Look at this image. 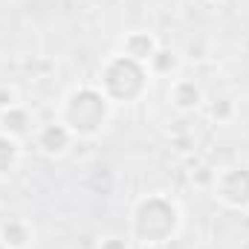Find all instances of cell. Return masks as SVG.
<instances>
[{
  "mask_svg": "<svg viewBox=\"0 0 249 249\" xmlns=\"http://www.w3.org/2000/svg\"><path fill=\"white\" fill-rule=\"evenodd\" d=\"M151 81H154V75H151L148 64L136 61L124 53L105 55V61L99 64V72H96V87L105 93V99L113 107L142 102L151 90Z\"/></svg>",
  "mask_w": 249,
  "mask_h": 249,
  "instance_id": "2",
  "label": "cell"
},
{
  "mask_svg": "<svg viewBox=\"0 0 249 249\" xmlns=\"http://www.w3.org/2000/svg\"><path fill=\"white\" fill-rule=\"evenodd\" d=\"M183 212L174 197L154 191L133 203L130 220H127V238L139 247H165L180 235Z\"/></svg>",
  "mask_w": 249,
  "mask_h": 249,
  "instance_id": "1",
  "label": "cell"
},
{
  "mask_svg": "<svg viewBox=\"0 0 249 249\" xmlns=\"http://www.w3.org/2000/svg\"><path fill=\"white\" fill-rule=\"evenodd\" d=\"M160 47H162V44H160V38H157L154 32L133 29V32H127V35L122 38L119 53H124V55H130V58H136V61H142V64H148Z\"/></svg>",
  "mask_w": 249,
  "mask_h": 249,
  "instance_id": "8",
  "label": "cell"
},
{
  "mask_svg": "<svg viewBox=\"0 0 249 249\" xmlns=\"http://www.w3.org/2000/svg\"><path fill=\"white\" fill-rule=\"evenodd\" d=\"M235 113H238V105H235V99H232V96H217V99H212V102H209V116H212L217 124L232 122V119H235Z\"/></svg>",
  "mask_w": 249,
  "mask_h": 249,
  "instance_id": "12",
  "label": "cell"
},
{
  "mask_svg": "<svg viewBox=\"0 0 249 249\" xmlns=\"http://www.w3.org/2000/svg\"><path fill=\"white\" fill-rule=\"evenodd\" d=\"M15 105H20V93H18V87L9 84V81H3V84H0V113L9 110V107H15Z\"/></svg>",
  "mask_w": 249,
  "mask_h": 249,
  "instance_id": "13",
  "label": "cell"
},
{
  "mask_svg": "<svg viewBox=\"0 0 249 249\" xmlns=\"http://www.w3.org/2000/svg\"><path fill=\"white\" fill-rule=\"evenodd\" d=\"M0 130L9 133V136H15L18 142H23L26 136H32V133H35V122H32L29 107L15 105V107L3 110V113H0Z\"/></svg>",
  "mask_w": 249,
  "mask_h": 249,
  "instance_id": "9",
  "label": "cell"
},
{
  "mask_svg": "<svg viewBox=\"0 0 249 249\" xmlns=\"http://www.w3.org/2000/svg\"><path fill=\"white\" fill-rule=\"evenodd\" d=\"M0 249H6V247H3V244H0Z\"/></svg>",
  "mask_w": 249,
  "mask_h": 249,
  "instance_id": "16",
  "label": "cell"
},
{
  "mask_svg": "<svg viewBox=\"0 0 249 249\" xmlns=\"http://www.w3.org/2000/svg\"><path fill=\"white\" fill-rule=\"evenodd\" d=\"M148 70H151L154 78L177 75V70H180V55H177L174 50H168V47H160V50L154 53V58L148 61Z\"/></svg>",
  "mask_w": 249,
  "mask_h": 249,
  "instance_id": "10",
  "label": "cell"
},
{
  "mask_svg": "<svg viewBox=\"0 0 249 249\" xmlns=\"http://www.w3.org/2000/svg\"><path fill=\"white\" fill-rule=\"evenodd\" d=\"M127 241L130 238H122V235H105V238H99V247L96 249H130Z\"/></svg>",
  "mask_w": 249,
  "mask_h": 249,
  "instance_id": "14",
  "label": "cell"
},
{
  "mask_svg": "<svg viewBox=\"0 0 249 249\" xmlns=\"http://www.w3.org/2000/svg\"><path fill=\"white\" fill-rule=\"evenodd\" d=\"M212 197L232 209V212H247L249 209V165H226L214 171L212 180Z\"/></svg>",
  "mask_w": 249,
  "mask_h": 249,
  "instance_id": "4",
  "label": "cell"
},
{
  "mask_svg": "<svg viewBox=\"0 0 249 249\" xmlns=\"http://www.w3.org/2000/svg\"><path fill=\"white\" fill-rule=\"evenodd\" d=\"M113 116V105L105 99V93L96 84H78L72 87L58 105V122L70 127L75 139H96Z\"/></svg>",
  "mask_w": 249,
  "mask_h": 249,
  "instance_id": "3",
  "label": "cell"
},
{
  "mask_svg": "<svg viewBox=\"0 0 249 249\" xmlns=\"http://www.w3.org/2000/svg\"><path fill=\"white\" fill-rule=\"evenodd\" d=\"M0 244L6 249H29L35 244V226H32V220H26L20 214L3 217L0 220Z\"/></svg>",
  "mask_w": 249,
  "mask_h": 249,
  "instance_id": "7",
  "label": "cell"
},
{
  "mask_svg": "<svg viewBox=\"0 0 249 249\" xmlns=\"http://www.w3.org/2000/svg\"><path fill=\"white\" fill-rule=\"evenodd\" d=\"M206 3H220V0H206Z\"/></svg>",
  "mask_w": 249,
  "mask_h": 249,
  "instance_id": "15",
  "label": "cell"
},
{
  "mask_svg": "<svg viewBox=\"0 0 249 249\" xmlns=\"http://www.w3.org/2000/svg\"><path fill=\"white\" fill-rule=\"evenodd\" d=\"M168 102L177 113H194L206 105V93L194 78H174L168 84Z\"/></svg>",
  "mask_w": 249,
  "mask_h": 249,
  "instance_id": "6",
  "label": "cell"
},
{
  "mask_svg": "<svg viewBox=\"0 0 249 249\" xmlns=\"http://www.w3.org/2000/svg\"><path fill=\"white\" fill-rule=\"evenodd\" d=\"M20 162V142L0 130V180L9 177Z\"/></svg>",
  "mask_w": 249,
  "mask_h": 249,
  "instance_id": "11",
  "label": "cell"
},
{
  "mask_svg": "<svg viewBox=\"0 0 249 249\" xmlns=\"http://www.w3.org/2000/svg\"><path fill=\"white\" fill-rule=\"evenodd\" d=\"M72 142H75V136H72L70 127L61 124L58 119H53V122H47V124H38L35 133H32V145H35V151L44 154V157H50V160L64 157V154L72 148Z\"/></svg>",
  "mask_w": 249,
  "mask_h": 249,
  "instance_id": "5",
  "label": "cell"
}]
</instances>
